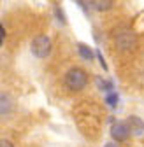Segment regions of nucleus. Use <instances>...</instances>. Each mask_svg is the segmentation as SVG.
Returning <instances> with one entry per match:
<instances>
[{
  "mask_svg": "<svg viewBox=\"0 0 144 147\" xmlns=\"http://www.w3.org/2000/svg\"><path fill=\"white\" fill-rule=\"evenodd\" d=\"M114 40L121 51H134L137 46V35L130 28H121L114 33Z\"/></svg>",
  "mask_w": 144,
  "mask_h": 147,
  "instance_id": "obj_1",
  "label": "nucleus"
},
{
  "mask_svg": "<svg viewBox=\"0 0 144 147\" xmlns=\"http://www.w3.org/2000/svg\"><path fill=\"white\" fill-rule=\"evenodd\" d=\"M65 82L70 89L79 91L88 84V74L83 68H70L65 76Z\"/></svg>",
  "mask_w": 144,
  "mask_h": 147,
  "instance_id": "obj_2",
  "label": "nucleus"
},
{
  "mask_svg": "<svg viewBox=\"0 0 144 147\" xmlns=\"http://www.w3.org/2000/svg\"><path fill=\"white\" fill-rule=\"evenodd\" d=\"M32 53L37 58H46L51 53V39L48 35H37L32 40Z\"/></svg>",
  "mask_w": 144,
  "mask_h": 147,
  "instance_id": "obj_3",
  "label": "nucleus"
},
{
  "mask_svg": "<svg viewBox=\"0 0 144 147\" xmlns=\"http://www.w3.org/2000/svg\"><path fill=\"white\" fill-rule=\"evenodd\" d=\"M125 126H127V130H128V135L141 137L144 133V121L137 116H128V119L125 121Z\"/></svg>",
  "mask_w": 144,
  "mask_h": 147,
  "instance_id": "obj_4",
  "label": "nucleus"
},
{
  "mask_svg": "<svg viewBox=\"0 0 144 147\" xmlns=\"http://www.w3.org/2000/svg\"><path fill=\"white\" fill-rule=\"evenodd\" d=\"M111 135L116 142H123V140H127L128 138V130H127V126H125L123 121H116L111 128Z\"/></svg>",
  "mask_w": 144,
  "mask_h": 147,
  "instance_id": "obj_5",
  "label": "nucleus"
},
{
  "mask_svg": "<svg viewBox=\"0 0 144 147\" xmlns=\"http://www.w3.org/2000/svg\"><path fill=\"white\" fill-rule=\"evenodd\" d=\"M14 109V102L11 98V95L7 93H0V117H5L12 112Z\"/></svg>",
  "mask_w": 144,
  "mask_h": 147,
  "instance_id": "obj_6",
  "label": "nucleus"
},
{
  "mask_svg": "<svg viewBox=\"0 0 144 147\" xmlns=\"http://www.w3.org/2000/svg\"><path fill=\"white\" fill-rule=\"evenodd\" d=\"M90 5H92L93 9L97 11H107V9H111L113 7V0H92V2H88Z\"/></svg>",
  "mask_w": 144,
  "mask_h": 147,
  "instance_id": "obj_7",
  "label": "nucleus"
},
{
  "mask_svg": "<svg viewBox=\"0 0 144 147\" xmlns=\"http://www.w3.org/2000/svg\"><path fill=\"white\" fill-rule=\"evenodd\" d=\"M79 54H81V58L90 61V60H93V51L90 49V46L86 44H79Z\"/></svg>",
  "mask_w": 144,
  "mask_h": 147,
  "instance_id": "obj_8",
  "label": "nucleus"
},
{
  "mask_svg": "<svg viewBox=\"0 0 144 147\" xmlns=\"http://www.w3.org/2000/svg\"><path fill=\"white\" fill-rule=\"evenodd\" d=\"M95 82H97V86H98L100 89H111V88H113V82H111V81H105V79H102V77H97Z\"/></svg>",
  "mask_w": 144,
  "mask_h": 147,
  "instance_id": "obj_9",
  "label": "nucleus"
},
{
  "mask_svg": "<svg viewBox=\"0 0 144 147\" xmlns=\"http://www.w3.org/2000/svg\"><path fill=\"white\" fill-rule=\"evenodd\" d=\"M105 102H107V105H111V107H116V103H118V95H116V93L109 95V96L105 98Z\"/></svg>",
  "mask_w": 144,
  "mask_h": 147,
  "instance_id": "obj_10",
  "label": "nucleus"
},
{
  "mask_svg": "<svg viewBox=\"0 0 144 147\" xmlns=\"http://www.w3.org/2000/svg\"><path fill=\"white\" fill-rule=\"evenodd\" d=\"M0 147H14V144L7 138H0Z\"/></svg>",
  "mask_w": 144,
  "mask_h": 147,
  "instance_id": "obj_11",
  "label": "nucleus"
},
{
  "mask_svg": "<svg viewBox=\"0 0 144 147\" xmlns=\"http://www.w3.org/2000/svg\"><path fill=\"white\" fill-rule=\"evenodd\" d=\"M97 56H98V60H100V65H102L104 68H107V65H105V61H104V58H102V53H97Z\"/></svg>",
  "mask_w": 144,
  "mask_h": 147,
  "instance_id": "obj_12",
  "label": "nucleus"
},
{
  "mask_svg": "<svg viewBox=\"0 0 144 147\" xmlns=\"http://www.w3.org/2000/svg\"><path fill=\"white\" fill-rule=\"evenodd\" d=\"M2 39H4V28H2V25H0V44H2Z\"/></svg>",
  "mask_w": 144,
  "mask_h": 147,
  "instance_id": "obj_13",
  "label": "nucleus"
},
{
  "mask_svg": "<svg viewBox=\"0 0 144 147\" xmlns=\"http://www.w3.org/2000/svg\"><path fill=\"white\" fill-rule=\"evenodd\" d=\"M104 147H118V145H116V144H105Z\"/></svg>",
  "mask_w": 144,
  "mask_h": 147,
  "instance_id": "obj_14",
  "label": "nucleus"
}]
</instances>
